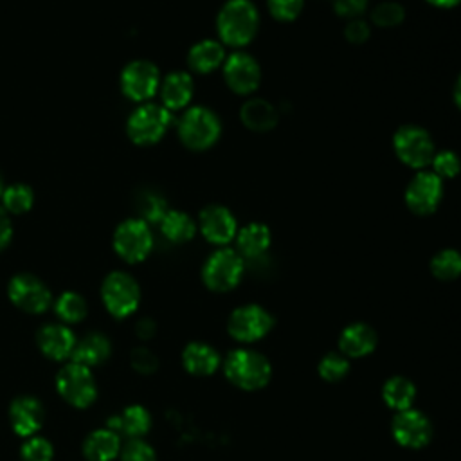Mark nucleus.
Segmentation results:
<instances>
[{
	"label": "nucleus",
	"mask_w": 461,
	"mask_h": 461,
	"mask_svg": "<svg viewBox=\"0 0 461 461\" xmlns=\"http://www.w3.org/2000/svg\"><path fill=\"white\" fill-rule=\"evenodd\" d=\"M258 27L259 13L250 0H227L216 18L218 36L230 47H243L250 43Z\"/></svg>",
	"instance_id": "f257e3e1"
},
{
	"label": "nucleus",
	"mask_w": 461,
	"mask_h": 461,
	"mask_svg": "<svg viewBox=\"0 0 461 461\" xmlns=\"http://www.w3.org/2000/svg\"><path fill=\"white\" fill-rule=\"evenodd\" d=\"M223 373L238 389L256 391L270 382L272 366L263 353L249 348H238L225 357Z\"/></svg>",
	"instance_id": "f03ea898"
},
{
	"label": "nucleus",
	"mask_w": 461,
	"mask_h": 461,
	"mask_svg": "<svg viewBox=\"0 0 461 461\" xmlns=\"http://www.w3.org/2000/svg\"><path fill=\"white\" fill-rule=\"evenodd\" d=\"M221 133L218 115L205 106H193L184 112L178 121L180 140L194 151L211 148Z\"/></svg>",
	"instance_id": "7ed1b4c3"
},
{
	"label": "nucleus",
	"mask_w": 461,
	"mask_h": 461,
	"mask_svg": "<svg viewBox=\"0 0 461 461\" xmlns=\"http://www.w3.org/2000/svg\"><path fill=\"white\" fill-rule=\"evenodd\" d=\"M56 389L72 407L85 409L97 398V384L90 367L68 362L56 375Z\"/></svg>",
	"instance_id": "20e7f679"
},
{
	"label": "nucleus",
	"mask_w": 461,
	"mask_h": 461,
	"mask_svg": "<svg viewBox=\"0 0 461 461\" xmlns=\"http://www.w3.org/2000/svg\"><path fill=\"white\" fill-rule=\"evenodd\" d=\"M101 299L110 315L124 319L139 308L140 288L130 274L115 270L104 277L101 285Z\"/></svg>",
	"instance_id": "39448f33"
},
{
	"label": "nucleus",
	"mask_w": 461,
	"mask_h": 461,
	"mask_svg": "<svg viewBox=\"0 0 461 461\" xmlns=\"http://www.w3.org/2000/svg\"><path fill=\"white\" fill-rule=\"evenodd\" d=\"M171 112L155 103H144L128 119V137L139 146H149L158 142L171 124Z\"/></svg>",
	"instance_id": "423d86ee"
},
{
	"label": "nucleus",
	"mask_w": 461,
	"mask_h": 461,
	"mask_svg": "<svg viewBox=\"0 0 461 461\" xmlns=\"http://www.w3.org/2000/svg\"><path fill=\"white\" fill-rule=\"evenodd\" d=\"M245 263L240 252L232 249H220L212 252L202 268V279L212 292H229L243 277Z\"/></svg>",
	"instance_id": "0eeeda50"
},
{
	"label": "nucleus",
	"mask_w": 461,
	"mask_h": 461,
	"mask_svg": "<svg viewBox=\"0 0 461 461\" xmlns=\"http://www.w3.org/2000/svg\"><path fill=\"white\" fill-rule=\"evenodd\" d=\"M393 146L398 158L405 166L418 171L425 169V166L432 162V157L436 153L429 131L416 124H405L398 128L393 137Z\"/></svg>",
	"instance_id": "6e6552de"
},
{
	"label": "nucleus",
	"mask_w": 461,
	"mask_h": 461,
	"mask_svg": "<svg viewBox=\"0 0 461 461\" xmlns=\"http://www.w3.org/2000/svg\"><path fill=\"white\" fill-rule=\"evenodd\" d=\"M113 249L126 263L144 261L153 249V234L149 223L140 218H130L113 232Z\"/></svg>",
	"instance_id": "1a4fd4ad"
},
{
	"label": "nucleus",
	"mask_w": 461,
	"mask_h": 461,
	"mask_svg": "<svg viewBox=\"0 0 461 461\" xmlns=\"http://www.w3.org/2000/svg\"><path fill=\"white\" fill-rule=\"evenodd\" d=\"M274 326L272 313L259 304H243L229 315L227 331L229 335L243 344L263 339Z\"/></svg>",
	"instance_id": "9d476101"
},
{
	"label": "nucleus",
	"mask_w": 461,
	"mask_h": 461,
	"mask_svg": "<svg viewBox=\"0 0 461 461\" xmlns=\"http://www.w3.org/2000/svg\"><path fill=\"white\" fill-rule=\"evenodd\" d=\"M7 295L16 308L27 313H41L52 304L50 290L32 274H16L9 281Z\"/></svg>",
	"instance_id": "9b49d317"
},
{
	"label": "nucleus",
	"mask_w": 461,
	"mask_h": 461,
	"mask_svg": "<svg viewBox=\"0 0 461 461\" xmlns=\"http://www.w3.org/2000/svg\"><path fill=\"white\" fill-rule=\"evenodd\" d=\"M160 86L158 68L146 59H135L128 63L121 74L122 94L137 103L151 99Z\"/></svg>",
	"instance_id": "f8f14e48"
},
{
	"label": "nucleus",
	"mask_w": 461,
	"mask_h": 461,
	"mask_svg": "<svg viewBox=\"0 0 461 461\" xmlns=\"http://www.w3.org/2000/svg\"><path fill=\"white\" fill-rule=\"evenodd\" d=\"M443 196V180L434 171H418L405 189L407 207L420 216L436 211Z\"/></svg>",
	"instance_id": "ddd939ff"
},
{
	"label": "nucleus",
	"mask_w": 461,
	"mask_h": 461,
	"mask_svg": "<svg viewBox=\"0 0 461 461\" xmlns=\"http://www.w3.org/2000/svg\"><path fill=\"white\" fill-rule=\"evenodd\" d=\"M391 432L398 445L405 448H421L432 439L434 429L430 420L421 411L411 407L400 411L394 416L391 423Z\"/></svg>",
	"instance_id": "4468645a"
},
{
	"label": "nucleus",
	"mask_w": 461,
	"mask_h": 461,
	"mask_svg": "<svg viewBox=\"0 0 461 461\" xmlns=\"http://www.w3.org/2000/svg\"><path fill=\"white\" fill-rule=\"evenodd\" d=\"M223 77L229 88L236 94H252L261 81V68L258 61L247 52H232L223 61Z\"/></svg>",
	"instance_id": "2eb2a0df"
},
{
	"label": "nucleus",
	"mask_w": 461,
	"mask_h": 461,
	"mask_svg": "<svg viewBox=\"0 0 461 461\" xmlns=\"http://www.w3.org/2000/svg\"><path fill=\"white\" fill-rule=\"evenodd\" d=\"M200 230L209 243L227 245L236 238L238 223L234 214L223 205H209L200 212Z\"/></svg>",
	"instance_id": "dca6fc26"
},
{
	"label": "nucleus",
	"mask_w": 461,
	"mask_h": 461,
	"mask_svg": "<svg viewBox=\"0 0 461 461\" xmlns=\"http://www.w3.org/2000/svg\"><path fill=\"white\" fill-rule=\"evenodd\" d=\"M45 418L43 405L38 398L23 394L11 402L9 405V421L13 430L22 438L36 436L41 429Z\"/></svg>",
	"instance_id": "f3484780"
},
{
	"label": "nucleus",
	"mask_w": 461,
	"mask_h": 461,
	"mask_svg": "<svg viewBox=\"0 0 461 461\" xmlns=\"http://www.w3.org/2000/svg\"><path fill=\"white\" fill-rule=\"evenodd\" d=\"M36 342H38L40 351L47 358L61 362V360L70 358L77 340H76V335L72 333V330L67 324L50 322V324H45L38 330Z\"/></svg>",
	"instance_id": "a211bd4d"
},
{
	"label": "nucleus",
	"mask_w": 461,
	"mask_h": 461,
	"mask_svg": "<svg viewBox=\"0 0 461 461\" xmlns=\"http://www.w3.org/2000/svg\"><path fill=\"white\" fill-rule=\"evenodd\" d=\"M376 331L366 322H353L346 326L339 337V349L348 358H360L376 348Z\"/></svg>",
	"instance_id": "6ab92c4d"
},
{
	"label": "nucleus",
	"mask_w": 461,
	"mask_h": 461,
	"mask_svg": "<svg viewBox=\"0 0 461 461\" xmlns=\"http://www.w3.org/2000/svg\"><path fill=\"white\" fill-rule=\"evenodd\" d=\"M108 429L128 439H140L151 429V414L142 405H128L108 420Z\"/></svg>",
	"instance_id": "aec40b11"
},
{
	"label": "nucleus",
	"mask_w": 461,
	"mask_h": 461,
	"mask_svg": "<svg viewBox=\"0 0 461 461\" xmlns=\"http://www.w3.org/2000/svg\"><path fill=\"white\" fill-rule=\"evenodd\" d=\"M158 92H160L162 106H166L169 112L185 108L194 92L193 77L182 70L171 72L160 81Z\"/></svg>",
	"instance_id": "412c9836"
},
{
	"label": "nucleus",
	"mask_w": 461,
	"mask_h": 461,
	"mask_svg": "<svg viewBox=\"0 0 461 461\" xmlns=\"http://www.w3.org/2000/svg\"><path fill=\"white\" fill-rule=\"evenodd\" d=\"M220 364V353L207 342H189L182 351V366L194 376H209L216 373Z\"/></svg>",
	"instance_id": "4be33fe9"
},
{
	"label": "nucleus",
	"mask_w": 461,
	"mask_h": 461,
	"mask_svg": "<svg viewBox=\"0 0 461 461\" xmlns=\"http://www.w3.org/2000/svg\"><path fill=\"white\" fill-rule=\"evenodd\" d=\"M121 448V436L108 427L92 430L83 441V456L88 461H113Z\"/></svg>",
	"instance_id": "5701e85b"
},
{
	"label": "nucleus",
	"mask_w": 461,
	"mask_h": 461,
	"mask_svg": "<svg viewBox=\"0 0 461 461\" xmlns=\"http://www.w3.org/2000/svg\"><path fill=\"white\" fill-rule=\"evenodd\" d=\"M112 353V344L106 335L103 333H88L83 339H79L74 346V351L70 355V362L94 367L103 364Z\"/></svg>",
	"instance_id": "b1692460"
},
{
	"label": "nucleus",
	"mask_w": 461,
	"mask_h": 461,
	"mask_svg": "<svg viewBox=\"0 0 461 461\" xmlns=\"http://www.w3.org/2000/svg\"><path fill=\"white\" fill-rule=\"evenodd\" d=\"M241 122L252 131H268L277 124L279 113L276 106L261 97L247 101L240 112Z\"/></svg>",
	"instance_id": "393cba45"
},
{
	"label": "nucleus",
	"mask_w": 461,
	"mask_h": 461,
	"mask_svg": "<svg viewBox=\"0 0 461 461\" xmlns=\"http://www.w3.org/2000/svg\"><path fill=\"white\" fill-rule=\"evenodd\" d=\"M225 61V49L216 40H202L194 43L187 54V63L194 72L209 74Z\"/></svg>",
	"instance_id": "a878e982"
},
{
	"label": "nucleus",
	"mask_w": 461,
	"mask_h": 461,
	"mask_svg": "<svg viewBox=\"0 0 461 461\" xmlns=\"http://www.w3.org/2000/svg\"><path fill=\"white\" fill-rule=\"evenodd\" d=\"M270 229L263 223H249L236 232L241 258H258L270 247Z\"/></svg>",
	"instance_id": "bb28decb"
},
{
	"label": "nucleus",
	"mask_w": 461,
	"mask_h": 461,
	"mask_svg": "<svg viewBox=\"0 0 461 461\" xmlns=\"http://www.w3.org/2000/svg\"><path fill=\"white\" fill-rule=\"evenodd\" d=\"M382 398L387 407L394 409L396 412L411 409L416 400V385L409 378L394 375L385 380L382 387Z\"/></svg>",
	"instance_id": "cd10ccee"
},
{
	"label": "nucleus",
	"mask_w": 461,
	"mask_h": 461,
	"mask_svg": "<svg viewBox=\"0 0 461 461\" xmlns=\"http://www.w3.org/2000/svg\"><path fill=\"white\" fill-rule=\"evenodd\" d=\"M158 225L164 238L171 243H185L196 232V223L182 211H167Z\"/></svg>",
	"instance_id": "c85d7f7f"
},
{
	"label": "nucleus",
	"mask_w": 461,
	"mask_h": 461,
	"mask_svg": "<svg viewBox=\"0 0 461 461\" xmlns=\"http://www.w3.org/2000/svg\"><path fill=\"white\" fill-rule=\"evenodd\" d=\"M54 312L65 324L81 322L86 317V301L77 292H63L54 301Z\"/></svg>",
	"instance_id": "c756f323"
},
{
	"label": "nucleus",
	"mask_w": 461,
	"mask_h": 461,
	"mask_svg": "<svg viewBox=\"0 0 461 461\" xmlns=\"http://www.w3.org/2000/svg\"><path fill=\"white\" fill-rule=\"evenodd\" d=\"M2 207L9 214H23L27 212L34 203V194L29 185L23 184H13L7 185L0 196Z\"/></svg>",
	"instance_id": "7c9ffc66"
},
{
	"label": "nucleus",
	"mask_w": 461,
	"mask_h": 461,
	"mask_svg": "<svg viewBox=\"0 0 461 461\" xmlns=\"http://www.w3.org/2000/svg\"><path fill=\"white\" fill-rule=\"evenodd\" d=\"M430 272L441 281H452L461 276V252L454 249L439 250L430 261Z\"/></svg>",
	"instance_id": "2f4dec72"
},
{
	"label": "nucleus",
	"mask_w": 461,
	"mask_h": 461,
	"mask_svg": "<svg viewBox=\"0 0 461 461\" xmlns=\"http://www.w3.org/2000/svg\"><path fill=\"white\" fill-rule=\"evenodd\" d=\"M317 369L326 382H339L349 373V358L340 351H330L321 358Z\"/></svg>",
	"instance_id": "473e14b6"
},
{
	"label": "nucleus",
	"mask_w": 461,
	"mask_h": 461,
	"mask_svg": "<svg viewBox=\"0 0 461 461\" xmlns=\"http://www.w3.org/2000/svg\"><path fill=\"white\" fill-rule=\"evenodd\" d=\"M22 461H52L54 448L49 439L41 436H31L20 448Z\"/></svg>",
	"instance_id": "72a5a7b5"
},
{
	"label": "nucleus",
	"mask_w": 461,
	"mask_h": 461,
	"mask_svg": "<svg viewBox=\"0 0 461 461\" xmlns=\"http://www.w3.org/2000/svg\"><path fill=\"white\" fill-rule=\"evenodd\" d=\"M405 18V11L400 4L396 2H384L378 4L373 13H371V20L373 23L380 25V27H394L398 23H402Z\"/></svg>",
	"instance_id": "f704fd0d"
},
{
	"label": "nucleus",
	"mask_w": 461,
	"mask_h": 461,
	"mask_svg": "<svg viewBox=\"0 0 461 461\" xmlns=\"http://www.w3.org/2000/svg\"><path fill=\"white\" fill-rule=\"evenodd\" d=\"M432 171L443 180V178H454L456 175H459L461 171V160L459 157L450 151V149H443V151H436L432 157Z\"/></svg>",
	"instance_id": "c9c22d12"
},
{
	"label": "nucleus",
	"mask_w": 461,
	"mask_h": 461,
	"mask_svg": "<svg viewBox=\"0 0 461 461\" xmlns=\"http://www.w3.org/2000/svg\"><path fill=\"white\" fill-rule=\"evenodd\" d=\"M121 461H157V454L142 438L128 439V443L121 448Z\"/></svg>",
	"instance_id": "e433bc0d"
},
{
	"label": "nucleus",
	"mask_w": 461,
	"mask_h": 461,
	"mask_svg": "<svg viewBox=\"0 0 461 461\" xmlns=\"http://www.w3.org/2000/svg\"><path fill=\"white\" fill-rule=\"evenodd\" d=\"M270 14L279 22H292L303 11L304 0H267Z\"/></svg>",
	"instance_id": "4c0bfd02"
},
{
	"label": "nucleus",
	"mask_w": 461,
	"mask_h": 461,
	"mask_svg": "<svg viewBox=\"0 0 461 461\" xmlns=\"http://www.w3.org/2000/svg\"><path fill=\"white\" fill-rule=\"evenodd\" d=\"M130 362H131V367H133L137 373H140V375H151V373H155L157 367H158V358H157V355H155L151 349L144 348V346H139V348H135V349L131 351Z\"/></svg>",
	"instance_id": "58836bf2"
},
{
	"label": "nucleus",
	"mask_w": 461,
	"mask_h": 461,
	"mask_svg": "<svg viewBox=\"0 0 461 461\" xmlns=\"http://www.w3.org/2000/svg\"><path fill=\"white\" fill-rule=\"evenodd\" d=\"M140 212H142L140 220H144L146 223H149V221L160 223V220L167 212V207H166V202L160 196L148 194L140 202Z\"/></svg>",
	"instance_id": "ea45409f"
},
{
	"label": "nucleus",
	"mask_w": 461,
	"mask_h": 461,
	"mask_svg": "<svg viewBox=\"0 0 461 461\" xmlns=\"http://www.w3.org/2000/svg\"><path fill=\"white\" fill-rule=\"evenodd\" d=\"M369 32H371L369 25L360 18H353L351 22H348V25L344 29V34H346L348 41H351V43L366 41L369 38Z\"/></svg>",
	"instance_id": "a19ab883"
},
{
	"label": "nucleus",
	"mask_w": 461,
	"mask_h": 461,
	"mask_svg": "<svg viewBox=\"0 0 461 461\" xmlns=\"http://www.w3.org/2000/svg\"><path fill=\"white\" fill-rule=\"evenodd\" d=\"M335 13L346 18H355L367 7V0H333Z\"/></svg>",
	"instance_id": "79ce46f5"
},
{
	"label": "nucleus",
	"mask_w": 461,
	"mask_h": 461,
	"mask_svg": "<svg viewBox=\"0 0 461 461\" xmlns=\"http://www.w3.org/2000/svg\"><path fill=\"white\" fill-rule=\"evenodd\" d=\"M13 238V225L9 212L0 205V252L11 243Z\"/></svg>",
	"instance_id": "37998d69"
},
{
	"label": "nucleus",
	"mask_w": 461,
	"mask_h": 461,
	"mask_svg": "<svg viewBox=\"0 0 461 461\" xmlns=\"http://www.w3.org/2000/svg\"><path fill=\"white\" fill-rule=\"evenodd\" d=\"M135 331L139 339H151L155 335V322L149 317H142L139 319V322L135 324Z\"/></svg>",
	"instance_id": "c03bdc74"
},
{
	"label": "nucleus",
	"mask_w": 461,
	"mask_h": 461,
	"mask_svg": "<svg viewBox=\"0 0 461 461\" xmlns=\"http://www.w3.org/2000/svg\"><path fill=\"white\" fill-rule=\"evenodd\" d=\"M425 2H429V4H430V5H434V7L448 9V7H456L461 0H425Z\"/></svg>",
	"instance_id": "a18cd8bd"
},
{
	"label": "nucleus",
	"mask_w": 461,
	"mask_h": 461,
	"mask_svg": "<svg viewBox=\"0 0 461 461\" xmlns=\"http://www.w3.org/2000/svg\"><path fill=\"white\" fill-rule=\"evenodd\" d=\"M454 101H456L457 108L461 110V76L457 77V83H456V88H454Z\"/></svg>",
	"instance_id": "49530a36"
},
{
	"label": "nucleus",
	"mask_w": 461,
	"mask_h": 461,
	"mask_svg": "<svg viewBox=\"0 0 461 461\" xmlns=\"http://www.w3.org/2000/svg\"><path fill=\"white\" fill-rule=\"evenodd\" d=\"M4 189H5V187H4V182H2V175H0V196H2V193H4Z\"/></svg>",
	"instance_id": "de8ad7c7"
}]
</instances>
